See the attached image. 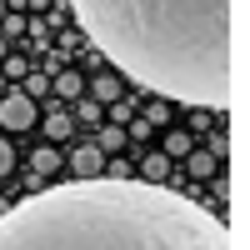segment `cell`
I'll return each instance as SVG.
<instances>
[{"instance_id": "6da1fadb", "label": "cell", "mask_w": 250, "mask_h": 250, "mask_svg": "<svg viewBox=\"0 0 250 250\" xmlns=\"http://www.w3.org/2000/svg\"><path fill=\"white\" fill-rule=\"evenodd\" d=\"M0 250H235L215 210L140 175L60 180L0 210Z\"/></svg>"}, {"instance_id": "7a4b0ae2", "label": "cell", "mask_w": 250, "mask_h": 250, "mask_svg": "<svg viewBox=\"0 0 250 250\" xmlns=\"http://www.w3.org/2000/svg\"><path fill=\"white\" fill-rule=\"evenodd\" d=\"M110 65L160 100L225 110L235 90V0H70Z\"/></svg>"}, {"instance_id": "3957f363", "label": "cell", "mask_w": 250, "mask_h": 250, "mask_svg": "<svg viewBox=\"0 0 250 250\" xmlns=\"http://www.w3.org/2000/svg\"><path fill=\"white\" fill-rule=\"evenodd\" d=\"M35 120H40V110H35V95H25V90H10L5 100H0V125H5V130H30Z\"/></svg>"}, {"instance_id": "277c9868", "label": "cell", "mask_w": 250, "mask_h": 250, "mask_svg": "<svg viewBox=\"0 0 250 250\" xmlns=\"http://www.w3.org/2000/svg\"><path fill=\"white\" fill-rule=\"evenodd\" d=\"M70 170H75V180H95V175H105V155H100V145H80V150L70 155Z\"/></svg>"}, {"instance_id": "5b68a950", "label": "cell", "mask_w": 250, "mask_h": 250, "mask_svg": "<svg viewBox=\"0 0 250 250\" xmlns=\"http://www.w3.org/2000/svg\"><path fill=\"white\" fill-rule=\"evenodd\" d=\"M185 165H190V175H195V180H215L220 155H215V150H190V155H185Z\"/></svg>"}, {"instance_id": "8992f818", "label": "cell", "mask_w": 250, "mask_h": 250, "mask_svg": "<svg viewBox=\"0 0 250 250\" xmlns=\"http://www.w3.org/2000/svg\"><path fill=\"white\" fill-rule=\"evenodd\" d=\"M120 95H125V85H120L115 75H100V80H95V100H105V105H120Z\"/></svg>"}, {"instance_id": "52a82bcc", "label": "cell", "mask_w": 250, "mask_h": 250, "mask_svg": "<svg viewBox=\"0 0 250 250\" xmlns=\"http://www.w3.org/2000/svg\"><path fill=\"white\" fill-rule=\"evenodd\" d=\"M165 170H170V155H150V160H140V180H165Z\"/></svg>"}, {"instance_id": "ba28073f", "label": "cell", "mask_w": 250, "mask_h": 250, "mask_svg": "<svg viewBox=\"0 0 250 250\" xmlns=\"http://www.w3.org/2000/svg\"><path fill=\"white\" fill-rule=\"evenodd\" d=\"M70 125H75V120H70L65 110H50V115H45V135H50V140H65Z\"/></svg>"}, {"instance_id": "9c48e42d", "label": "cell", "mask_w": 250, "mask_h": 250, "mask_svg": "<svg viewBox=\"0 0 250 250\" xmlns=\"http://www.w3.org/2000/svg\"><path fill=\"white\" fill-rule=\"evenodd\" d=\"M100 155H110V150H120V145H125V130H120V125H100Z\"/></svg>"}, {"instance_id": "30bf717a", "label": "cell", "mask_w": 250, "mask_h": 250, "mask_svg": "<svg viewBox=\"0 0 250 250\" xmlns=\"http://www.w3.org/2000/svg\"><path fill=\"white\" fill-rule=\"evenodd\" d=\"M190 150H195V145H190L185 130H170V135H165V155H190Z\"/></svg>"}, {"instance_id": "8fae6325", "label": "cell", "mask_w": 250, "mask_h": 250, "mask_svg": "<svg viewBox=\"0 0 250 250\" xmlns=\"http://www.w3.org/2000/svg\"><path fill=\"white\" fill-rule=\"evenodd\" d=\"M30 160H35V170H40V175H50V170H60V155L50 150V145H40V150H35Z\"/></svg>"}, {"instance_id": "7c38bea8", "label": "cell", "mask_w": 250, "mask_h": 250, "mask_svg": "<svg viewBox=\"0 0 250 250\" xmlns=\"http://www.w3.org/2000/svg\"><path fill=\"white\" fill-rule=\"evenodd\" d=\"M55 90L65 95V100H75L80 90H85V80H80V75H60V80H55Z\"/></svg>"}, {"instance_id": "4fadbf2b", "label": "cell", "mask_w": 250, "mask_h": 250, "mask_svg": "<svg viewBox=\"0 0 250 250\" xmlns=\"http://www.w3.org/2000/svg\"><path fill=\"white\" fill-rule=\"evenodd\" d=\"M10 165H15V150H10V140H5V135H0V180H5V175H10Z\"/></svg>"}, {"instance_id": "5bb4252c", "label": "cell", "mask_w": 250, "mask_h": 250, "mask_svg": "<svg viewBox=\"0 0 250 250\" xmlns=\"http://www.w3.org/2000/svg\"><path fill=\"white\" fill-rule=\"evenodd\" d=\"M45 90H50L45 75H30V80H25V95H45Z\"/></svg>"}]
</instances>
